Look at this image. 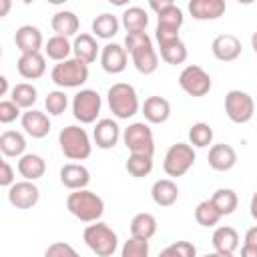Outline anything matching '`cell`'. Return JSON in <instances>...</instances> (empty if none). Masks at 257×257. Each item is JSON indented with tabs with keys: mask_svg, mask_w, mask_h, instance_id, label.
I'll return each mask as SVG.
<instances>
[{
	"mask_svg": "<svg viewBox=\"0 0 257 257\" xmlns=\"http://www.w3.org/2000/svg\"><path fill=\"white\" fill-rule=\"evenodd\" d=\"M66 209L82 223H96L104 213V201L96 193L88 189H80V191H72L66 197Z\"/></svg>",
	"mask_w": 257,
	"mask_h": 257,
	"instance_id": "obj_1",
	"label": "cell"
},
{
	"mask_svg": "<svg viewBox=\"0 0 257 257\" xmlns=\"http://www.w3.org/2000/svg\"><path fill=\"white\" fill-rule=\"evenodd\" d=\"M106 100H108V108L116 118H131L139 112L141 102H139V94L135 90L133 84L128 82H116L108 88L106 92Z\"/></svg>",
	"mask_w": 257,
	"mask_h": 257,
	"instance_id": "obj_2",
	"label": "cell"
},
{
	"mask_svg": "<svg viewBox=\"0 0 257 257\" xmlns=\"http://www.w3.org/2000/svg\"><path fill=\"white\" fill-rule=\"evenodd\" d=\"M58 145H60L62 155L70 161H84L92 153L88 133L76 124H68L58 133Z\"/></svg>",
	"mask_w": 257,
	"mask_h": 257,
	"instance_id": "obj_3",
	"label": "cell"
},
{
	"mask_svg": "<svg viewBox=\"0 0 257 257\" xmlns=\"http://www.w3.org/2000/svg\"><path fill=\"white\" fill-rule=\"evenodd\" d=\"M82 239H84L86 247L94 255H98V257H110L116 251V247H118L116 233L106 223H102V221L86 225V229L82 233Z\"/></svg>",
	"mask_w": 257,
	"mask_h": 257,
	"instance_id": "obj_4",
	"label": "cell"
},
{
	"mask_svg": "<svg viewBox=\"0 0 257 257\" xmlns=\"http://www.w3.org/2000/svg\"><path fill=\"white\" fill-rule=\"evenodd\" d=\"M50 78L60 88H78L88 80V64L78 58H68L52 66Z\"/></svg>",
	"mask_w": 257,
	"mask_h": 257,
	"instance_id": "obj_5",
	"label": "cell"
},
{
	"mask_svg": "<svg viewBox=\"0 0 257 257\" xmlns=\"http://www.w3.org/2000/svg\"><path fill=\"white\" fill-rule=\"evenodd\" d=\"M122 141L131 155H143V157L155 155V139L147 122H131L122 133Z\"/></svg>",
	"mask_w": 257,
	"mask_h": 257,
	"instance_id": "obj_6",
	"label": "cell"
},
{
	"mask_svg": "<svg viewBox=\"0 0 257 257\" xmlns=\"http://www.w3.org/2000/svg\"><path fill=\"white\" fill-rule=\"evenodd\" d=\"M195 165V149L189 143H175L169 147L163 169L169 177H183Z\"/></svg>",
	"mask_w": 257,
	"mask_h": 257,
	"instance_id": "obj_7",
	"label": "cell"
},
{
	"mask_svg": "<svg viewBox=\"0 0 257 257\" xmlns=\"http://www.w3.org/2000/svg\"><path fill=\"white\" fill-rule=\"evenodd\" d=\"M225 112L237 124L249 122L253 118V112H255L253 96L249 92H245V90H239V88L229 90L225 94Z\"/></svg>",
	"mask_w": 257,
	"mask_h": 257,
	"instance_id": "obj_8",
	"label": "cell"
},
{
	"mask_svg": "<svg viewBox=\"0 0 257 257\" xmlns=\"http://www.w3.org/2000/svg\"><path fill=\"white\" fill-rule=\"evenodd\" d=\"M179 86L189 94V96H205L211 86H213V80H211V74L201 68L199 64H189L181 70L179 74Z\"/></svg>",
	"mask_w": 257,
	"mask_h": 257,
	"instance_id": "obj_9",
	"label": "cell"
},
{
	"mask_svg": "<svg viewBox=\"0 0 257 257\" xmlns=\"http://www.w3.org/2000/svg\"><path fill=\"white\" fill-rule=\"evenodd\" d=\"M100 106H102L100 94L96 90H92V88H82L72 98V114L82 124L94 122L98 112H100Z\"/></svg>",
	"mask_w": 257,
	"mask_h": 257,
	"instance_id": "obj_10",
	"label": "cell"
},
{
	"mask_svg": "<svg viewBox=\"0 0 257 257\" xmlns=\"http://www.w3.org/2000/svg\"><path fill=\"white\" fill-rule=\"evenodd\" d=\"M8 201L16 209H32L40 201V189L34 181H18L8 189Z\"/></svg>",
	"mask_w": 257,
	"mask_h": 257,
	"instance_id": "obj_11",
	"label": "cell"
},
{
	"mask_svg": "<svg viewBox=\"0 0 257 257\" xmlns=\"http://www.w3.org/2000/svg\"><path fill=\"white\" fill-rule=\"evenodd\" d=\"M128 62V52L124 50V46L116 44V42H108L102 46L100 50V66L104 72L108 74H120L126 68Z\"/></svg>",
	"mask_w": 257,
	"mask_h": 257,
	"instance_id": "obj_12",
	"label": "cell"
},
{
	"mask_svg": "<svg viewBox=\"0 0 257 257\" xmlns=\"http://www.w3.org/2000/svg\"><path fill=\"white\" fill-rule=\"evenodd\" d=\"M241 40L235 34H219L211 42V52L221 62H233L241 56Z\"/></svg>",
	"mask_w": 257,
	"mask_h": 257,
	"instance_id": "obj_13",
	"label": "cell"
},
{
	"mask_svg": "<svg viewBox=\"0 0 257 257\" xmlns=\"http://www.w3.org/2000/svg\"><path fill=\"white\" fill-rule=\"evenodd\" d=\"M14 42H16V48L20 50V54H32V52H40L44 38H42V32L38 26L24 24L16 30Z\"/></svg>",
	"mask_w": 257,
	"mask_h": 257,
	"instance_id": "obj_14",
	"label": "cell"
},
{
	"mask_svg": "<svg viewBox=\"0 0 257 257\" xmlns=\"http://www.w3.org/2000/svg\"><path fill=\"white\" fill-rule=\"evenodd\" d=\"M20 122H22L24 133L30 135L32 139H44V137L50 133V118H48V114L42 112V110L30 108V110L22 112Z\"/></svg>",
	"mask_w": 257,
	"mask_h": 257,
	"instance_id": "obj_15",
	"label": "cell"
},
{
	"mask_svg": "<svg viewBox=\"0 0 257 257\" xmlns=\"http://www.w3.org/2000/svg\"><path fill=\"white\" fill-rule=\"evenodd\" d=\"M92 139H94V143H96L98 149L108 151V149H112L118 143V139H120V126L112 118H100L94 124Z\"/></svg>",
	"mask_w": 257,
	"mask_h": 257,
	"instance_id": "obj_16",
	"label": "cell"
},
{
	"mask_svg": "<svg viewBox=\"0 0 257 257\" xmlns=\"http://www.w3.org/2000/svg\"><path fill=\"white\" fill-rule=\"evenodd\" d=\"M60 183L70 189V191H80V189H86L88 183H90V173L84 165L80 163H66L62 169H60Z\"/></svg>",
	"mask_w": 257,
	"mask_h": 257,
	"instance_id": "obj_17",
	"label": "cell"
},
{
	"mask_svg": "<svg viewBox=\"0 0 257 257\" xmlns=\"http://www.w3.org/2000/svg\"><path fill=\"white\" fill-rule=\"evenodd\" d=\"M209 167L213 171H219V173H225V171H231L235 165H237V153L231 145H225V143H219V145H213L209 149Z\"/></svg>",
	"mask_w": 257,
	"mask_h": 257,
	"instance_id": "obj_18",
	"label": "cell"
},
{
	"mask_svg": "<svg viewBox=\"0 0 257 257\" xmlns=\"http://www.w3.org/2000/svg\"><path fill=\"white\" fill-rule=\"evenodd\" d=\"M187 8L195 20H217L225 14L227 4L225 0H191Z\"/></svg>",
	"mask_w": 257,
	"mask_h": 257,
	"instance_id": "obj_19",
	"label": "cell"
},
{
	"mask_svg": "<svg viewBox=\"0 0 257 257\" xmlns=\"http://www.w3.org/2000/svg\"><path fill=\"white\" fill-rule=\"evenodd\" d=\"M141 108H143L145 118L151 124H163L171 116V104H169V100L163 98V96H157V94L145 98V102H143Z\"/></svg>",
	"mask_w": 257,
	"mask_h": 257,
	"instance_id": "obj_20",
	"label": "cell"
},
{
	"mask_svg": "<svg viewBox=\"0 0 257 257\" xmlns=\"http://www.w3.org/2000/svg\"><path fill=\"white\" fill-rule=\"evenodd\" d=\"M18 74L26 80H36L46 72V58L40 52H32V54H20L18 62H16Z\"/></svg>",
	"mask_w": 257,
	"mask_h": 257,
	"instance_id": "obj_21",
	"label": "cell"
},
{
	"mask_svg": "<svg viewBox=\"0 0 257 257\" xmlns=\"http://www.w3.org/2000/svg\"><path fill=\"white\" fill-rule=\"evenodd\" d=\"M151 197L159 207H171L179 199V187L171 179H159L151 187Z\"/></svg>",
	"mask_w": 257,
	"mask_h": 257,
	"instance_id": "obj_22",
	"label": "cell"
},
{
	"mask_svg": "<svg viewBox=\"0 0 257 257\" xmlns=\"http://www.w3.org/2000/svg\"><path fill=\"white\" fill-rule=\"evenodd\" d=\"M131 58H133L135 68L141 74H153L159 68V54L153 48V42L151 44H145V46H141L137 50H133L131 52Z\"/></svg>",
	"mask_w": 257,
	"mask_h": 257,
	"instance_id": "obj_23",
	"label": "cell"
},
{
	"mask_svg": "<svg viewBox=\"0 0 257 257\" xmlns=\"http://www.w3.org/2000/svg\"><path fill=\"white\" fill-rule=\"evenodd\" d=\"M211 243L215 247V251L219 253H235L239 249V233L229 227V225H221L213 231V237H211Z\"/></svg>",
	"mask_w": 257,
	"mask_h": 257,
	"instance_id": "obj_24",
	"label": "cell"
},
{
	"mask_svg": "<svg viewBox=\"0 0 257 257\" xmlns=\"http://www.w3.org/2000/svg\"><path fill=\"white\" fill-rule=\"evenodd\" d=\"M72 52H74V58L86 62V64H92L98 56V44H96V38L92 34H76L74 36V42H72Z\"/></svg>",
	"mask_w": 257,
	"mask_h": 257,
	"instance_id": "obj_25",
	"label": "cell"
},
{
	"mask_svg": "<svg viewBox=\"0 0 257 257\" xmlns=\"http://www.w3.org/2000/svg\"><path fill=\"white\" fill-rule=\"evenodd\" d=\"M50 26L56 32V36L68 38V36H74L78 32L80 22H78V16L74 12H70V10H58L50 18Z\"/></svg>",
	"mask_w": 257,
	"mask_h": 257,
	"instance_id": "obj_26",
	"label": "cell"
},
{
	"mask_svg": "<svg viewBox=\"0 0 257 257\" xmlns=\"http://www.w3.org/2000/svg\"><path fill=\"white\" fill-rule=\"evenodd\" d=\"M159 50H161V58L167 64L177 66V64H183L187 60V46H185V42L179 36L161 40L159 42Z\"/></svg>",
	"mask_w": 257,
	"mask_h": 257,
	"instance_id": "obj_27",
	"label": "cell"
},
{
	"mask_svg": "<svg viewBox=\"0 0 257 257\" xmlns=\"http://www.w3.org/2000/svg\"><path fill=\"white\" fill-rule=\"evenodd\" d=\"M18 173L24 177V181H36L46 173V161L40 155L26 153L18 159Z\"/></svg>",
	"mask_w": 257,
	"mask_h": 257,
	"instance_id": "obj_28",
	"label": "cell"
},
{
	"mask_svg": "<svg viewBox=\"0 0 257 257\" xmlns=\"http://www.w3.org/2000/svg\"><path fill=\"white\" fill-rule=\"evenodd\" d=\"M0 151L4 157H22L26 155V139L18 131H4L0 135Z\"/></svg>",
	"mask_w": 257,
	"mask_h": 257,
	"instance_id": "obj_29",
	"label": "cell"
},
{
	"mask_svg": "<svg viewBox=\"0 0 257 257\" xmlns=\"http://www.w3.org/2000/svg\"><path fill=\"white\" fill-rule=\"evenodd\" d=\"M157 233V219L153 213H137L131 221V237L149 241Z\"/></svg>",
	"mask_w": 257,
	"mask_h": 257,
	"instance_id": "obj_30",
	"label": "cell"
},
{
	"mask_svg": "<svg viewBox=\"0 0 257 257\" xmlns=\"http://www.w3.org/2000/svg\"><path fill=\"white\" fill-rule=\"evenodd\" d=\"M118 26H120L118 18H116L114 14L104 12V14H98V16L92 20V34H94L96 38L110 40V38L118 32Z\"/></svg>",
	"mask_w": 257,
	"mask_h": 257,
	"instance_id": "obj_31",
	"label": "cell"
},
{
	"mask_svg": "<svg viewBox=\"0 0 257 257\" xmlns=\"http://www.w3.org/2000/svg\"><path fill=\"white\" fill-rule=\"evenodd\" d=\"M149 24V14L141 6H131L122 12V26L126 32H145Z\"/></svg>",
	"mask_w": 257,
	"mask_h": 257,
	"instance_id": "obj_32",
	"label": "cell"
},
{
	"mask_svg": "<svg viewBox=\"0 0 257 257\" xmlns=\"http://www.w3.org/2000/svg\"><path fill=\"white\" fill-rule=\"evenodd\" d=\"M44 52L48 58L56 60V62H62V60H68L70 58V52H72V44L68 38L64 36H50L44 44Z\"/></svg>",
	"mask_w": 257,
	"mask_h": 257,
	"instance_id": "obj_33",
	"label": "cell"
},
{
	"mask_svg": "<svg viewBox=\"0 0 257 257\" xmlns=\"http://www.w3.org/2000/svg\"><path fill=\"white\" fill-rule=\"evenodd\" d=\"M211 203L215 205V209L221 213V217L225 215H231L235 213L237 205H239V199H237V193L233 189H217L213 195H211Z\"/></svg>",
	"mask_w": 257,
	"mask_h": 257,
	"instance_id": "obj_34",
	"label": "cell"
},
{
	"mask_svg": "<svg viewBox=\"0 0 257 257\" xmlns=\"http://www.w3.org/2000/svg\"><path fill=\"white\" fill-rule=\"evenodd\" d=\"M36 98H38V92L30 82H20V84L12 86V90H10V100L26 110H30L34 106Z\"/></svg>",
	"mask_w": 257,
	"mask_h": 257,
	"instance_id": "obj_35",
	"label": "cell"
},
{
	"mask_svg": "<svg viewBox=\"0 0 257 257\" xmlns=\"http://www.w3.org/2000/svg\"><path fill=\"white\" fill-rule=\"evenodd\" d=\"M159 22H157V28H163V30H171V32H179L183 22H185V16H183V10L177 6V4H171L167 10L159 12L157 14Z\"/></svg>",
	"mask_w": 257,
	"mask_h": 257,
	"instance_id": "obj_36",
	"label": "cell"
},
{
	"mask_svg": "<svg viewBox=\"0 0 257 257\" xmlns=\"http://www.w3.org/2000/svg\"><path fill=\"white\" fill-rule=\"evenodd\" d=\"M195 221L201 227H215L221 221V213L215 209L211 199H205L195 207Z\"/></svg>",
	"mask_w": 257,
	"mask_h": 257,
	"instance_id": "obj_37",
	"label": "cell"
},
{
	"mask_svg": "<svg viewBox=\"0 0 257 257\" xmlns=\"http://www.w3.org/2000/svg\"><path fill=\"white\" fill-rule=\"evenodd\" d=\"M124 169L131 177L135 179H143L147 175H151L153 171V157H143V155H128Z\"/></svg>",
	"mask_w": 257,
	"mask_h": 257,
	"instance_id": "obj_38",
	"label": "cell"
},
{
	"mask_svg": "<svg viewBox=\"0 0 257 257\" xmlns=\"http://www.w3.org/2000/svg\"><path fill=\"white\" fill-rule=\"evenodd\" d=\"M213 141V128L207 122H195L189 128V145L197 147V149H205L209 147Z\"/></svg>",
	"mask_w": 257,
	"mask_h": 257,
	"instance_id": "obj_39",
	"label": "cell"
},
{
	"mask_svg": "<svg viewBox=\"0 0 257 257\" xmlns=\"http://www.w3.org/2000/svg\"><path fill=\"white\" fill-rule=\"evenodd\" d=\"M44 106H46V112L52 114V116H58L66 110L68 106V96L64 94V90H52L46 94L44 98Z\"/></svg>",
	"mask_w": 257,
	"mask_h": 257,
	"instance_id": "obj_40",
	"label": "cell"
},
{
	"mask_svg": "<svg viewBox=\"0 0 257 257\" xmlns=\"http://www.w3.org/2000/svg\"><path fill=\"white\" fill-rule=\"evenodd\" d=\"M159 257H197V247L191 241H175L165 247Z\"/></svg>",
	"mask_w": 257,
	"mask_h": 257,
	"instance_id": "obj_41",
	"label": "cell"
},
{
	"mask_svg": "<svg viewBox=\"0 0 257 257\" xmlns=\"http://www.w3.org/2000/svg\"><path fill=\"white\" fill-rule=\"evenodd\" d=\"M120 257H149V241L128 237L120 249Z\"/></svg>",
	"mask_w": 257,
	"mask_h": 257,
	"instance_id": "obj_42",
	"label": "cell"
},
{
	"mask_svg": "<svg viewBox=\"0 0 257 257\" xmlns=\"http://www.w3.org/2000/svg\"><path fill=\"white\" fill-rule=\"evenodd\" d=\"M44 257H80V255L76 253V249L70 243H66V241H54V243H50L46 247Z\"/></svg>",
	"mask_w": 257,
	"mask_h": 257,
	"instance_id": "obj_43",
	"label": "cell"
},
{
	"mask_svg": "<svg viewBox=\"0 0 257 257\" xmlns=\"http://www.w3.org/2000/svg\"><path fill=\"white\" fill-rule=\"evenodd\" d=\"M151 42L153 40H151V36L147 32H126V36H124V50L131 54L133 50H137V48H141L145 44H151Z\"/></svg>",
	"mask_w": 257,
	"mask_h": 257,
	"instance_id": "obj_44",
	"label": "cell"
},
{
	"mask_svg": "<svg viewBox=\"0 0 257 257\" xmlns=\"http://www.w3.org/2000/svg\"><path fill=\"white\" fill-rule=\"evenodd\" d=\"M241 257H257V225L247 229L241 247Z\"/></svg>",
	"mask_w": 257,
	"mask_h": 257,
	"instance_id": "obj_45",
	"label": "cell"
},
{
	"mask_svg": "<svg viewBox=\"0 0 257 257\" xmlns=\"http://www.w3.org/2000/svg\"><path fill=\"white\" fill-rule=\"evenodd\" d=\"M20 116V106L14 104L12 100H2L0 102V122L2 124H10Z\"/></svg>",
	"mask_w": 257,
	"mask_h": 257,
	"instance_id": "obj_46",
	"label": "cell"
},
{
	"mask_svg": "<svg viewBox=\"0 0 257 257\" xmlns=\"http://www.w3.org/2000/svg\"><path fill=\"white\" fill-rule=\"evenodd\" d=\"M14 183H16L14 181V169L10 167L8 161H2V165H0V185L10 189Z\"/></svg>",
	"mask_w": 257,
	"mask_h": 257,
	"instance_id": "obj_47",
	"label": "cell"
},
{
	"mask_svg": "<svg viewBox=\"0 0 257 257\" xmlns=\"http://www.w3.org/2000/svg\"><path fill=\"white\" fill-rule=\"evenodd\" d=\"M171 4H175V2H173V0H161V2H159V0H151V2H149V6H151L157 14L163 12V10H167Z\"/></svg>",
	"mask_w": 257,
	"mask_h": 257,
	"instance_id": "obj_48",
	"label": "cell"
},
{
	"mask_svg": "<svg viewBox=\"0 0 257 257\" xmlns=\"http://www.w3.org/2000/svg\"><path fill=\"white\" fill-rule=\"evenodd\" d=\"M249 211H251V217L257 221V193L251 197V205H249Z\"/></svg>",
	"mask_w": 257,
	"mask_h": 257,
	"instance_id": "obj_49",
	"label": "cell"
},
{
	"mask_svg": "<svg viewBox=\"0 0 257 257\" xmlns=\"http://www.w3.org/2000/svg\"><path fill=\"white\" fill-rule=\"evenodd\" d=\"M6 94H8V78L0 76V96H6Z\"/></svg>",
	"mask_w": 257,
	"mask_h": 257,
	"instance_id": "obj_50",
	"label": "cell"
},
{
	"mask_svg": "<svg viewBox=\"0 0 257 257\" xmlns=\"http://www.w3.org/2000/svg\"><path fill=\"white\" fill-rule=\"evenodd\" d=\"M10 0H0V16H6L8 14V10H10Z\"/></svg>",
	"mask_w": 257,
	"mask_h": 257,
	"instance_id": "obj_51",
	"label": "cell"
},
{
	"mask_svg": "<svg viewBox=\"0 0 257 257\" xmlns=\"http://www.w3.org/2000/svg\"><path fill=\"white\" fill-rule=\"evenodd\" d=\"M203 257H235V255H231V253H219V251H213V253H207V255H203Z\"/></svg>",
	"mask_w": 257,
	"mask_h": 257,
	"instance_id": "obj_52",
	"label": "cell"
},
{
	"mask_svg": "<svg viewBox=\"0 0 257 257\" xmlns=\"http://www.w3.org/2000/svg\"><path fill=\"white\" fill-rule=\"evenodd\" d=\"M251 48L255 50V54H257V32H253L251 34Z\"/></svg>",
	"mask_w": 257,
	"mask_h": 257,
	"instance_id": "obj_53",
	"label": "cell"
}]
</instances>
